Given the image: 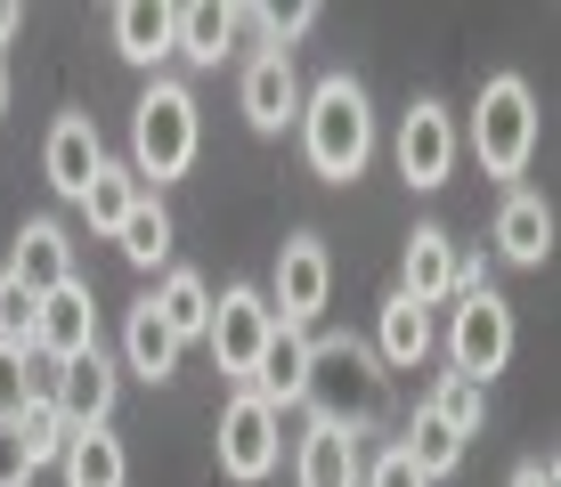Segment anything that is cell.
Here are the masks:
<instances>
[{
	"label": "cell",
	"mask_w": 561,
	"mask_h": 487,
	"mask_svg": "<svg viewBox=\"0 0 561 487\" xmlns=\"http://www.w3.org/2000/svg\"><path fill=\"white\" fill-rule=\"evenodd\" d=\"M399 447H408V463H415L423 479H448L456 463H463V439L432 415V406H415V422H408V439H399Z\"/></svg>",
	"instance_id": "cell-27"
},
{
	"label": "cell",
	"mask_w": 561,
	"mask_h": 487,
	"mask_svg": "<svg viewBox=\"0 0 561 487\" xmlns=\"http://www.w3.org/2000/svg\"><path fill=\"white\" fill-rule=\"evenodd\" d=\"M399 292L408 301H448L456 292V244H448V228H415L408 236V260H399Z\"/></svg>",
	"instance_id": "cell-18"
},
{
	"label": "cell",
	"mask_w": 561,
	"mask_h": 487,
	"mask_svg": "<svg viewBox=\"0 0 561 487\" xmlns=\"http://www.w3.org/2000/svg\"><path fill=\"white\" fill-rule=\"evenodd\" d=\"M57 472H66V487H130V455L114 431H66Z\"/></svg>",
	"instance_id": "cell-19"
},
{
	"label": "cell",
	"mask_w": 561,
	"mask_h": 487,
	"mask_svg": "<svg viewBox=\"0 0 561 487\" xmlns=\"http://www.w3.org/2000/svg\"><path fill=\"white\" fill-rule=\"evenodd\" d=\"M358 439H342V431H325V422H309V439H301V455H294V479L301 487H358Z\"/></svg>",
	"instance_id": "cell-21"
},
{
	"label": "cell",
	"mask_w": 561,
	"mask_h": 487,
	"mask_svg": "<svg viewBox=\"0 0 561 487\" xmlns=\"http://www.w3.org/2000/svg\"><path fill=\"white\" fill-rule=\"evenodd\" d=\"M49 406H57L66 431H106V415H114V358L106 349H82V358L49 366Z\"/></svg>",
	"instance_id": "cell-9"
},
{
	"label": "cell",
	"mask_w": 561,
	"mask_h": 487,
	"mask_svg": "<svg viewBox=\"0 0 561 487\" xmlns=\"http://www.w3.org/2000/svg\"><path fill=\"white\" fill-rule=\"evenodd\" d=\"M448 358H456V374H463V382H480V390H489V374H505V358H513V301H505L496 285L456 292Z\"/></svg>",
	"instance_id": "cell-5"
},
{
	"label": "cell",
	"mask_w": 561,
	"mask_h": 487,
	"mask_svg": "<svg viewBox=\"0 0 561 487\" xmlns=\"http://www.w3.org/2000/svg\"><path fill=\"white\" fill-rule=\"evenodd\" d=\"M114 244H123L130 268H163V260H171V211L154 204V195H139V204H130V220L114 228Z\"/></svg>",
	"instance_id": "cell-25"
},
{
	"label": "cell",
	"mask_w": 561,
	"mask_h": 487,
	"mask_svg": "<svg viewBox=\"0 0 561 487\" xmlns=\"http://www.w3.org/2000/svg\"><path fill=\"white\" fill-rule=\"evenodd\" d=\"M301 382H309V334H301V325H268V341H261L253 382H244V390L285 415V406H301Z\"/></svg>",
	"instance_id": "cell-14"
},
{
	"label": "cell",
	"mask_w": 561,
	"mask_h": 487,
	"mask_svg": "<svg viewBox=\"0 0 561 487\" xmlns=\"http://www.w3.org/2000/svg\"><path fill=\"white\" fill-rule=\"evenodd\" d=\"M268 325H277V309H268V292H253V285H228L220 301H211L204 341H211V358H220V374L253 382V358H261Z\"/></svg>",
	"instance_id": "cell-7"
},
{
	"label": "cell",
	"mask_w": 561,
	"mask_h": 487,
	"mask_svg": "<svg viewBox=\"0 0 561 487\" xmlns=\"http://www.w3.org/2000/svg\"><path fill=\"white\" fill-rule=\"evenodd\" d=\"M33 317H42V292H25L9 268H0V341L33 349Z\"/></svg>",
	"instance_id": "cell-31"
},
{
	"label": "cell",
	"mask_w": 561,
	"mask_h": 487,
	"mask_svg": "<svg viewBox=\"0 0 561 487\" xmlns=\"http://www.w3.org/2000/svg\"><path fill=\"white\" fill-rule=\"evenodd\" d=\"M472 154L489 179H520L537 154V97L520 73H496V82H480L472 97Z\"/></svg>",
	"instance_id": "cell-3"
},
{
	"label": "cell",
	"mask_w": 561,
	"mask_h": 487,
	"mask_svg": "<svg viewBox=\"0 0 561 487\" xmlns=\"http://www.w3.org/2000/svg\"><path fill=\"white\" fill-rule=\"evenodd\" d=\"M513 487H561L553 455H529V463H520V472H513Z\"/></svg>",
	"instance_id": "cell-35"
},
{
	"label": "cell",
	"mask_w": 561,
	"mask_h": 487,
	"mask_svg": "<svg viewBox=\"0 0 561 487\" xmlns=\"http://www.w3.org/2000/svg\"><path fill=\"white\" fill-rule=\"evenodd\" d=\"M16 25H25V16H16V9H9V0H0V42H9V33H16Z\"/></svg>",
	"instance_id": "cell-36"
},
{
	"label": "cell",
	"mask_w": 561,
	"mask_h": 487,
	"mask_svg": "<svg viewBox=\"0 0 561 487\" xmlns=\"http://www.w3.org/2000/svg\"><path fill=\"white\" fill-rule=\"evenodd\" d=\"M16 431H25V455H33V463H57V455H66V422H57L49 390L25 406V415H16Z\"/></svg>",
	"instance_id": "cell-30"
},
{
	"label": "cell",
	"mask_w": 561,
	"mask_h": 487,
	"mask_svg": "<svg viewBox=\"0 0 561 487\" xmlns=\"http://www.w3.org/2000/svg\"><path fill=\"white\" fill-rule=\"evenodd\" d=\"M123 358H130V374L171 382V366H180V341H171V325L154 317V301H139V309L123 317Z\"/></svg>",
	"instance_id": "cell-23"
},
{
	"label": "cell",
	"mask_w": 561,
	"mask_h": 487,
	"mask_svg": "<svg viewBox=\"0 0 561 487\" xmlns=\"http://www.w3.org/2000/svg\"><path fill=\"white\" fill-rule=\"evenodd\" d=\"M147 301H154V317L171 325V341H180V349L204 341V325H211V285L196 277V268H171V277L147 292Z\"/></svg>",
	"instance_id": "cell-20"
},
{
	"label": "cell",
	"mask_w": 561,
	"mask_h": 487,
	"mask_svg": "<svg viewBox=\"0 0 561 487\" xmlns=\"http://www.w3.org/2000/svg\"><path fill=\"white\" fill-rule=\"evenodd\" d=\"M114 49H123L130 66L171 57V9L163 0H123V9H114Z\"/></svg>",
	"instance_id": "cell-24"
},
{
	"label": "cell",
	"mask_w": 561,
	"mask_h": 487,
	"mask_svg": "<svg viewBox=\"0 0 561 487\" xmlns=\"http://www.w3.org/2000/svg\"><path fill=\"white\" fill-rule=\"evenodd\" d=\"M294 123H301L309 171L334 179V187H351L358 171H366V154H375V106H366V90L351 82V73H325V82L301 97Z\"/></svg>",
	"instance_id": "cell-2"
},
{
	"label": "cell",
	"mask_w": 561,
	"mask_h": 487,
	"mask_svg": "<svg viewBox=\"0 0 561 487\" xmlns=\"http://www.w3.org/2000/svg\"><path fill=\"white\" fill-rule=\"evenodd\" d=\"M82 349H99V301H90V285L73 277V285L42 292V317H33V358L66 366V358H82Z\"/></svg>",
	"instance_id": "cell-11"
},
{
	"label": "cell",
	"mask_w": 561,
	"mask_h": 487,
	"mask_svg": "<svg viewBox=\"0 0 561 487\" xmlns=\"http://www.w3.org/2000/svg\"><path fill=\"white\" fill-rule=\"evenodd\" d=\"M301 406H318L325 431L342 439H366L382 422V406H391V374H382V358L351 334L334 341H309V382H301Z\"/></svg>",
	"instance_id": "cell-1"
},
{
	"label": "cell",
	"mask_w": 561,
	"mask_h": 487,
	"mask_svg": "<svg viewBox=\"0 0 561 487\" xmlns=\"http://www.w3.org/2000/svg\"><path fill=\"white\" fill-rule=\"evenodd\" d=\"M0 106H9V66H0Z\"/></svg>",
	"instance_id": "cell-37"
},
{
	"label": "cell",
	"mask_w": 561,
	"mask_h": 487,
	"mask_svg": "<svg viewBox=\"0 0 561 487\" xmlns=\"http://www.w3.org/2000/svg\"><path fill=\"white\" fill-rule=\"evenodd\" d=\"M33 472H42V463L25 455V431L0 422V487H33Z\"/></svg>",
	"instance_id": "cell-34"
},
{
	"label": "cell",
	"mask_w": 561,
	"mask_h": 487,
	"mask_svg": "<svg viewBox=\"0 0 561 487\" xmlns=\"http://www.w3.org/2000/svg\"><path fill=\"white\" fill-rule=\"evenodd\" d=\"M49 390V358H33V349L0 341V422H16L33 398Z\"/></svg>",
	"instance_id": "cell-28"
},
{
	"label": "cell",
	"mask_w": 561,
	"mask_h": 487,
	"mask_svg": "<svg viewBox=\"0 0 561 487\" xmlns=\"http://www.w3.org/2000/svg\"><path fill=\"white\" fill-rule=\"evenodd\" d=\"M456 171V114L439 106V97H415L408 114H399V179L408 187H448Z\"/></svg>",
	"instance_id": "cell-8"
},
{
	"label": "cell",
	"mask_w": 561,
	"mask_h": 487,
	"mask_svg": "<svg viewBox=\"0 0 561 487\" xmlns=\"http://www.w3.org/2000/svg\"><path fill=\"white\" fill-rule=\"evenodd\" d=\"M139 195H147L139 171H130V163H106L99 179L82 187V211H90V228H99V236H114V228L130 220V204H139Z\"/></svg>",
	"instance_id": "cell-26"
},
{
	"label": "cell",
	"mask_w": 561,
	"mask_h": 487,
	"mask_svg": "<svg viewBox=\"0 0 561 487\" xmlns=\"http://www.w3.org/2000/svg\"><path fill=\"white\" fill-rule=\"evenodd\" d=\"M301 114V82H294V49H261L253 66H244V123L261 130V139H277L285 123Z\"/></svg>",
	"instance_id": "cell-13"
},
{
	"label": "cell",
	"mask_w": 561,
	"mask_h": 487,
	"mask_svg": "<svg viewBox=\"0 0 561 487\" xmlns=\"http://www.w3.org/2000/svg\"><path fill=\"white\" fill-rule=\"evenodd\" d=\"M358 487H432V479H423L415 463H408V447H382V455L358 472Z\"/></svg>",
	"instance_id": "cell-33"
},
{
	"label": "cell",
	"mask_w": 561,
	"mask_h": 487,
	"mask_svg": "<svg viewBox=\"0 0 561 487\" xmlns=\"http://www.w3.org/2000/svg\"><path fill=\"white\" fill-rule=\"evenodd\" d=\"M42 171H49V187L66 195V204H82V187L106 171L99 123H90V114H57V130H49V147H42Z\"/></svg>",
	"instance_id": "cell-12"
},
{
	"label": "cell",
	"mask_w": 561,
	"mask_h": 487,
	"mask_svg": "<svg viewBox=\"0 0 561 487\" xmlns=\"http://www.w3.org/2000/svg\"><path fill=\"white\" fill-rule=\"evenodd\" d=\"M375 358H382V366H423V358H432V309L408 301V292H391V301H382Z\"/></svg>",
	"instance_id": "cell-22"
},
{
	"label": "cell",
	"mask_w": 561,
	"mask_h": 487,
	"mask_svg": "<svg viewBox=\"0 0 561 487\" xmlns=\"http://www.w3.org/2000/svg\"><path fill=\"white\" fill-rule=\"evenodd\" d=\"M423 406H432V415L448 422V431H456L463 447H472V439H480V422H489V390H480V382H463V374H448V382H439Z\"/></svg>",
	"instance_id": "cell-29"
},
{
	"label": "cell",
	"mask_w": 561,
	"mask_h": 487,
	"mask_svg": "<svg viewBox=\"0 0 561 487\" xmlns=\"http://www.w3.org/2000/svg\"><path fill=\"white\" fill-rule=\"evenodd\" d=\"M244 33V9H228V0H187V9H171V49L196 57V66H220L228 49H237Z\"/></svg>",
	"instance_id": "cell-16"
},
{
	"label": "cell",
	"mask_w": 561,
	"mask_h": 487,
	"mask_svg": "<svg viewBox=\"0 0 561 487\" xmlns=\"http://www.w3.org/2000/svg\"><path fill=\"white\" fill-rule=\"evenodd\" d=\"M9 277L25 285V292L73 285V244H66V228H57V220H25V228H16V252H9Z\"/></svg>",
	"instance_id": "cell-15"
},
{
	"label": "cell",
	"mask_w": 561,
	"mask_h": 487,
	"mask_svg": "<svg viewBox=\"0 0 561 487\" xmlns=\"http://www.w3.org/2000/svg\"><path fill=\"white\" fill-rule=\"evenodd\" d=\"M325 292H334V260H325V244L318 236H285V252H277V292H268L277 325H309L325 309Z\"/></svg>",
	"instance_id": "cell-10"
},
{
	"label": "cell",
	"mask_w": 561,
	"mask_h": 487,
	"mask_svg": "<svg viewBox=\"0 0 561 487\" xmlns=\"http://www.w3.org/2000/svg\"><path fill=\"white\" fill-rule=\"evenodd\" d=\"M196 139H204L196 97L180 82H154L139 106H130V171H139V187L147 179H180V171L196 163Z\"/></svg>",
	"instance_id": "cell-4"
},
{
	"label": "cell",
	"mask_w": 561,
	"mask_h": 487,
	"mask_svg": "<svg viewBox=\"0 0 561 487\" xmlns=\"http://www.w3.org/2000/svg\"><path fill=\"white\" fill-rule=\"evenodd\" d=\"M244 25H261L268 42L285 49V42H301V33L318 25V9H309V0H294V9H244Z\"/></svg>",
	"instance_id": "cell-32"
},
{
	"label": "cell",
	"mask_w": 561,
	"mask_h": 487,
	"mask_svg": "<svg viewBox=\"0 0 561 487\" xmlns=\"http://www.w3.org/2000/svg\"><path fill=\"white\" fill-rule=\"evenodd\" d=\"M277 455H285V415L268 398H253V390H237L220 406V472L237 487H261L277 472Z\"/></svg>",
	"instance_id": "cell-6"
},
{
	"label": "cell",
	"mask_w": 561,
	"mask_h": 487,
	"mask_svg": "<svg viewBox=\"0 0 561 487\" xmlns=\"http://www.w3.org/2000/svg\"><path fill=\"white\" fill-rule=\"evenodd\" d=\"M496 252H505L513 268H546V252H553V211H546V195H529V187L505 195V211H496Z\"/></svg>",
	"instance_id": "cell-17"
}]
</instances>
